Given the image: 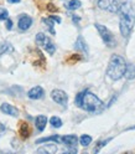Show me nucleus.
Instances as JSON below:
<instances>
[{"instance_id":"obj_29","label":"nucleus","mask_w":135,"mask_h":154,"mask_svg":"<svg viewBox=\"0 0 135 154\" xmlns=\"http://www.w3.org/2000/svg\"><path fill=\"white\" fill-rule=\"evenodd\" d=\"M5 132V126H4V124L2 123V122H0V136H2V134Z\"/></svg>"},{"instance_id":"obj_30","label":"nucleus","mask_w":135,"mask_h":154,"mask_svg":"<svg viewBox=\"0 0 135 154\" xmlns=\"http://www.w3.org/2000/svg\"><path fill=\"white\" fill-rule=\"evenodd\" d=\"M21 0H8V3L9 4H17V3H20Z\"/></svg>"},{"instance_id":"obj_24","label":"nucleus","mask_w":135,"mask_h":154,"mask_svg":"<svg viewBox=\"0 0 135 154\" xmlns=\"http://www.w3.org/2000/svg\"><path fill=\"white\" fill-rule=\"evenodd\" d=\"M45 50L49 52L50 55H53L55 54V51H56V46L53 45V42H51V41H49L46 45H45Z\"/></svg>"},{"instance_id":"obj_21","label":"nucleus","mask_w":135,"mask_h":154,"mask_svg":"<svg viewBox=\"0 0 135 154\" xmlns=\"http://www.w3.org/2000/svg\"><path fill=\"white\" fill-rule=\"evenodd\" d=\"M50 123H51V126H52L53 128H61V127H62V121H61V118L56 117V116H53V117L50 118Z\"/></svg>"},{"instance_id":"obj_19","label":"nucleus","mask_w":135,"mask_h":154,"mask_svg":"<svg viewBox=\"0 0 135 154\" xmlns=\"http://www.w3.org/2000/svg\"><path fill=\"white\" fill-rule=\"evenodd\" d=\"M82 5V3L80 0H70L68 3L66 4V8L68 9V10H77V9H80Z\"/></svg>"},{"instance_id":"obj_17","label":"nucleus","mask_w":135,"mask_h":154,"mask_svg":"<svg viewBox=\"0 0 135 154\" xmlns=\"http://www.w3.org/2000/svg\"><path fill=\"white\" fill-rule=\"evenodd\" d=\"M61 137L57 136V134H53V136L50 137H45V138H40L36 140V144H40V143H45V142H56V143H61Z\"/></svg>"},{"instance_id":"obj_11","label":"nucleus","mask_w":135,"mask_h":154,"mask_svg":"<svg viewBox=\"0 0 135 154\" xmlns=\"http://www.w3.org/2000/svg\"><path fill=\"white\" fill-rule=\"evenodd\" d=\"M74 49H76L77 51H81V52L84 54V55H88V46H87V44H86V41L83 40L82 36H80L78 38H77V41H76V44H74Z\"/></svg>"},{"instance_id":"obj_16","label":"nucleus","mask_w":135,"mask_h":154,"mask_svg":"<svg viewBox=\"0 0 135 154\" xmlns=\"http://www.w3.org/2000/svg\"><path fill=\"white\" fill-rule=\"evenodd\" d=\"M36 44L38 45V46H42V47H45V45L49 42V41H51L49 37H47L45 34H42V32H38L37 35H36Z\"/></svg>"},{"instance_id":"obj_9","label":"nucleus","mask_w":135,"mask_h":154,"mask_svg":"<svg viewBox=\"0 0 135 154\" xmlns=\"http://www.w3.org/2000/svg\"><path fill=\"white\" fill-rule=\"evenodd\" d=\"M61 139H62L61 142L68 148H74L77 146V142H78V138H77L74 134H67V136L61 137Z\"/></svg>"},{"instance_id":"obj_4","label":"nucleus","mask_w":135,"mask_h":154,"mask_svg":"<svg viewBox=\"0 0 135 154\" xmlns=\"http://www.w3.org/2000/svg\"><path fill=\"white\" fill-rule=\"evenodd\" d=\"M94 26H95V29L98 30V32H99V35H100V37H102V40L104 41L105 45L109 46V47L115 46V37H114L113 32L109 30L107 26H104V25H102V24H98V23H95Z\"/></svg>"},{"instance_id":"obj_23","label":"nucleus","mask_w":135,"mask_h":154,"mask_svg":"<svg viewBox=\"0 0 135 154\" xmlns=\"http://www.w3.org/2000/svg\"><path fill=\"white\" fill-rule=\"evenodd\" d=\"M112 139H113V138H107V139H104V140H99V142H98V144H97V147L94 148V153H98L103 147L107 146V143H109Z\"/></svg>"},{"instance_id":"obj_20","label":"nucleus","mask_w":135,"mask_h":154,"mask_svg":"<svg viewBox=\"0 0 135 154\" xmlns=\"http://www.w3.org/2000/svg\"><path fill=\"white\" fill-rule=\"evenodd\" d=\"M91 143H92V137L91 136H88V134H83V136H81L80 144L82 147H88Z\"/></svg>"},{"instance_id":"obj_15","label":"nucleus","mask_w":135,"mask_h":154,"mask_svg":"<svg viewBox=\"0 0 135 154\" xmlns=\"http://www.w3.org/2000/svg\"><path fill=\"white\" fill-rule=\"evenodd\" d=\"M124 77L129 81L135 79V66L134 65L127 63V69H125V72H124Z\"/></svg>"},{"instance_id":"obj_25","label":"nucleus","mask_w":135,"mask_h":154,"mask_svg":"<svg viewBox=\"0 0 135 154\" xmlns=\"http://www.w3.org/2000/svg\"><path fill=\"white\" fill-rule=\"evenodd\" d=\"M9 17V11L5 8H0V20H6Z\"/></svg>"},{"instance_id":"obj_14","label":"nucleus","mask_w":135,"mask_h":154,"mask_svg":"<svg viewBox=\"0 0 135 154\" xmlns=\"http://www.w3.org/2000/svg\"><path fill=\"white\" fill-rule=\"evenodd\" d=\"M56 152H57V147L55 144H45V146L37 149V153H44V154H53Z\"/></svg>"},{"instance_id":"obj_8","label":"nucleus","mask_w":135,"mask_h":154,"mask_svg":"<svg viewBox=\"0 0 135 154\" xmlns=\"http://www.w3.org/2000/svg\"><path fill=\"white\" fill-rule=\"evenodd\" d=\"M32 25V19L28 16V15H22L20 19H19V23H17V26L20 29L21 31H26L28 29L31 27Z\"/></svg>"},{"instance_id":"obj_7","label":"nucleus","mask_w":135,"mask_h":154,"mask_svg":"<svg viewBox=\"0 0 135 154\" xmlns=\"http://www.w3.org/2000/svg\"><path fill=\"white\" fill-rule=\"evenodd\" d=\"M27 96L30 100H40L45 96V90L41 86H35V87H32L27 92Z\"/></svg>"},{"instance_id":"obj_5","label":"nucleus","mask_w":135,"mask_h":154,"mask_svg":"<svg viewBox=\"0 0 135 154\" xmlns=\"http://www.w3.org/2000/svg\"><path fill=\"white\" fill-rule=\"evenodd\" d=\"M97 4L99 9L112 14H117L120 10V4L118 3V0H98Z\"/></svg>"},{"instance_id":"obj_26","label":"nucleus","mask_w":135,"mask_h":154,"mask_svg":"<svg viewBox=\"0 0 135 154\" xmlns=\"http://www.w3.org/2000/svg\"><path fill=\"white\" fill-rule=\"evenodd\" d=\"M47 10H49V11H57V8L53 5V4H47Z\"/></svg>"},{"instance_id":"obj_2","label":"nucleus","mask_w":135,"mask_h":154,"mask_svg":"<svg viewBox=\"0 0 135 154\" xmlns=\"http://www.w3.org/2000/svg\"><path fill=\"white\" fill-rule=\"evenodd\" d=\"M76 104L87 112H99L103 108V102L89 91H82L76 96Z\"/></svg>"},{"instance_id":"obj_18","label":"nucleus","mask_w":135,"mask_h":154,"mask_svg":"<svg viewBox=\"0 0 135 154\" xmlns=\"http://www.w3.org/2000/svg\"><path fill=\"white\" fill-rule=\"evenodd\" d=\"M13 50H14V47L11 46L10 42H8V41L0 42V56L4 55L5 52H11Z\"/></svg>"},{"instance_id":"obj_28","label":"nucleus","mask_w":135,"mask_h":154,"mask_svg":"<svg viewBox=\"0 0 135 154\" xmlns=\"http://www.w3.org/2000/svg\"><path fill=\"white\" fill-rule=\"evenodd\" d=\"M50 17L52 19V20H53V21H56V23H58V24H60V23L62 21V20H61V17H58V16H53V15H51Z\"/></svg>"},{"instance_id":"obj_27","label":"nucleus","mask_w":135,"mask_h":154,"mask_svg":"<svg viewBox=\"0 0 135 154\" xmlns=\"http://www.w3.org/2000/svg\"><path fill=\"white\" fill-rule=\"evenodd\" d=\"M6 29H8V30H11V29H13V21L9 17L6 19Z\"/></svg>"},{"instance_id":"obj_1","label":"nucleus","mask_w":135,"mask_h":154,"mask_svg":"<svg viewBox=\"0 0 135 154\" xmlns=\"http://www.w3.org/2000/svg\"><path fill=\"white\" fill-rule=\"evenodd\" d=\"M120 19H119V30L123 37H129L134 25H135V11L130 2H127L120 5Z\"/></svg>"},{"instance_id":"obj_3","label":"nucleus","mask_w":135,"mask_h":154,"mask_svg":"<svg viewBox=\"0 0 135 154\" xmlns=\"http://www.w3.org/2000/svg\"><path fill=\"white\" fill-rule=\"evenodd\" d=\"M125 69H127V62H125L124 57H122L120 55H113L108 63L107 75L110 80L118 81L124 77Z\"/></svg>"},{"instance_id":"obj_22","label":"nucleus","mask_w":135,"mask_h":154,"mask_svg":"<svg viewBox=\"0 0 135 154\" xmlns=\"http://www.w3.org/2000/svg\"><path fill=\"white\" fill-rule=\"evenodd\" d=\"M42 21L47 25V27H49L50 32H51L52 35H55V34H56V31H55V29H53L55 24H53V20H52V19H51V17H49V19H42Z\"/></svg>"},{"instance_id":"obj_13","label":"nucleus","mask_w":135,"mask_h":154,"mask_svg":"<svg viewBox=\"0 0 135 154\" xmlns=\"http://www.w3.org/2000/svg\"><path fill=\"white\" fill-rule=\"evenodd\" d=\"M19 133H20V136L22 139H27L30 137L31 134V129H30V126L26 123V122H21L20 123V128H19Z\"/></svg>"},{"instance_id":"obj_31","label":"nucleus","mask_w":135,"mask_h":154,"mask_svg":"<svg viewBox=\"0 0 135 154\" xmlns=\"http://www.w3.org/2000/svg\"><path fill=\"white\" fill-rule=\"evenodd\" d=\"M72 19H73V21H74V23H78V21L81 20V19H80L78 16H76V15H73V16H72Z\"/></svg>"},{"instance_id":"obj_6","label":"nucleus","mask_w":135,"mask_h":154,"mask_svg":"<svg viewBox=\"0 0 135 154\" xmlns=\"http://www.w3.org/2000/svg\"><path fill=\"white\" fill-rule=\"evenodd\" d=\"M51 97L56 103H58L61 106H64V107H66L67 102H68V96H67V93L64 91H62V90H53L51 92Z\"/></svg>"},{"instance_id":"obj_12","label":"nucleus","mask_w":135,"mask_h":154,"mask_svg":"<svg viewBox=\"0 0 135 154\" xmlns=\"http://www.w3.org/2000/svg\"><path fill=\"white\" fill-rule=\"evenodd\" d=\"M46 124H47V117L44 114L41 116H37L36 117V121H35V126L37 128L38 132H44L45 128H46Z\"/></svg>"},{"instance_id":"obj_10","label":"nucleus","mask_w":135,"mask_h":154,"mask_svg":"<svg viewBox=\"0 0 135 154\" xmlns=\"http://www.w3.org/2000/svg\"><path fill=\"white\" fill-rule=\"evenodd\" d=\"M0 109H2L3 113L9 114V116H13V117H17V116H19V109L15 108L14 106L9 104V103H3L2 106H0Z\"/></svg>"}]
</instances>
